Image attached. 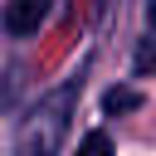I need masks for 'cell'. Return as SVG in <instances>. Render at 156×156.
I'll list each match as a JSON object with an SVG mask.
<instances>
[{
    "mask_svg": "<svg viewBox=\"0 0 156 156\" xmlns=\"http://www.w3.org/2000/svg\"><path fill=\"white\" fill-rule=\"evenodd\" d=\"M73 102H78V78H68V83H58L54 93H44L39 107L20 122L15 156H58V146H63V136H68Z\"/></svg>",
    "mask_w": 156,
    "mask_h": 156,
    "instance_id": "6da1fadb",
    "label": "cell"
},
{
    "mask_svg": "<svg viewBox=\"0 0 156 156\" xmlns=\"http://www.w3.org/2000/svg\"><path fill=\"white\" fill-rule=\"evenodd\" d=\"M39 20H44V0H15L5 10V29L10 34H34Z\"/></svg>",
    "mask_w": 156,
    "mask_h": 156,
    "instance_id": "7a4b0ae2",
    "label": "cell"
},
{
    "mask_svg": "<svg viewBox=\"0 0 156 156\" xmlns=\"http://www.w3.org/2000/svg\"><path fill=\"white\" fill-rule=\"evenodd\" d=\"M102 102H107V112H132V107H136V102H141V98H136V93H132V88H112V93H107V98H102Z\"/></svg>",
    "mask_w": 156,
    "mask_h": 156,
    "instance_id": "3957f363",
    "label": "cell"
},
{
    "mask_svg": "<svg viewBox=\"0 0 156 156\" xmlns=\"http://www.w3.org/2000/svg\"><path fill=\"white\" fill-rule=\"evenodd\" d=\"M78 156H112L107 132H88V136H83V146H78Z\"/></svg>",
    "mask_w": 156,
    "mask_h": 156,
    "instance_id": "277c9868",
    "label": "cell"
},
{
    "mask_svg": "<svg viewBox=\"0 0 156 156\" xmlns=\"http://www.w3.org/2000/svg\"><path fill=\"white\" fill-rule=\"evenodd\" d=\"M151 68V39H141V49H136V73H146Z\"/></svg>",
    "mask_w": 156,
    "mask_h": 156,
    "instance_id": "5b68a950",
    "label": "cell"
}]
</instances>
